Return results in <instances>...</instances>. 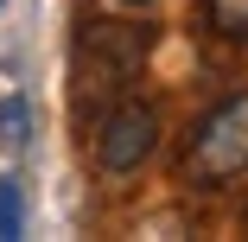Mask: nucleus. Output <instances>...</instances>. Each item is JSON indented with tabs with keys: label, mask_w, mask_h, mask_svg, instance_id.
I'll return each instance as SVG.
<instances>
[{
	"label": "nucleus",
	"mask_w": 248,
	"mask_h": 242,
	"mask_svg": "<svg viewBox=\"0 0 248 242\" xmlns=\"http://www.w3.org/2000/svg\"><path fill=\"white\" fill-rule=\"evenodd\" d=\"M146 51H153V26H127V19H89L77 51H70V89H77V115L102 121L127 83L140 77Z\"/></svg>",
	"instance_id": "f257e3e1"
},
{
	"label": "nucleus",
	"mask_w": 248,
	"mask_h": 242,
	"mask_svg": "<svg viewBox=\"0 0 248 242\" xmlns=\"http://www.w3.org/2000/svg\"><path fill=\"white\" fill-rule=\"evenodd\" d=\"M185 172H191L197 185H223V178H242V172H248V89L223 96V102L191 128Z\"/></svg>",
	"instance_id": "f03ea898"
},
{
	"label": "nucleus",
	"mask_w": 248,
	"mask_h": 242,
	"mask_svg": "<svg viewBox=\"0 0 248 242\" xmlns=\"http://www.w3.org/2000/svg\"><path fill=\"white\" fill-rule=\"evenodd\" d=\"M159 147V109L140 102V96H121V102L95 121V160H102V172H134L146 166Z\"/></svg>",
	"instance_id": "7ed1b4c3"
},
{
	"label": "nucleus",
	"mask_w": 248,
	"mask_h": 242,
	"mask_svg": "<svg viewBox=\"0 0 248 242\" xmlns=\"http://www.w3.org/2000/svg\"><path fill=\"white\" fill-rule=\"evenodd\" d=\"M26 140H32V102L7 96L0 102V153H26Z\"/></svg>",
	"instance_id": "20e7f679"
},
{
	"label": "nucleus",
	"mask_w": 248,
	"mask_h": 242,
	"mask_svg": "<svg viewBox=\"0 0 248 242\" xmlns=\"http://www.w3.org/2000/svg\"><path fill=\"white\" fill-rule=\"evenodd\" d=\"M204 19L217 38H248V0H204Z\"/></svg>",
	"instance_id": "39448f33"
},
{
	"label": "nucleus",
	"mask_w": 248,
	"mask_h": 242,
	"mask_svg": "<svg viewBox=\"0 0 248 242\" xmlns=\"http://www.w3.org/2000/svg\"><path fill=\"white\" fill-rule=\"evenodd\" d=\"M19 229H26V191L19 178H0V242H19Z\"/></svg>",
	"instance_id": "423d86ee"
},
{
	"label": "nucleus",
	"mask_w": 248,
	"mask_h": 242,
	"mask_svg": "<svg viewBox=\"0 0 248 242\" xmlns=\"http://www.w3.org/2000/svg\"><path fill=\"white\" fill-rule=\"evenodd\" d=\"M121 7H153V0H121Z\"/></svg>",
	"instance_id": "0eeeda50"
}]
</instances>
